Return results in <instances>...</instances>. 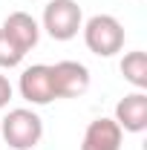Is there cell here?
<instances>
[{
  "label": "cell",
  "mask_w": 147,
  "mask_h": 150,
  "mask_svg": "<svg viewBox=\"0 0 147 150\" xmlns=\"http://www.w3.org/2000/svg\"><path fill=\"white\" fill-rule=\"evenodd\" d=\"M124 130L115 124V118H95L87 124L81 150H121Z\"/></svg>",
  "instance_id": "cell-7"
},
{
  "label": "cell",
  "mask_w": 147,
  "mask_h": 150,
  "mask_svg": "<svg viewBox=\"0 0 147 150\" xmlns=\"http://www.w3.org/2000/svg\"><path fill=\"white\" fill-rule=\"evenodd\" d=\"M121 75H124V81H130L136 90H144L147 87V55L141 49L127 52V55L121 58Z\"/></svg>",
  "instance_id": "cell-9"
},
{
  "label": "cell",
  "mask_w": 147,
  "mask_h": 150,
  "mask_svg": "<svg viewBox=\"0 0 147 150\" xmlns=\"http://www.w3.org/2000/svg\"><path fill=\"white\" fill-rule=\"evenodd\" d=\"M115 124L124 133H141L147 130V95L141 90L124 95L115 104Z\"/></svg>",
  "instance_id": "cell-6"
},
{
  "label": "cell",
  "mask_w": 147,
  "mask_h": 150,
  "mask_svg": "<svg viewBox=\"0 0 147 150\" xmlns=\"http://www.w3.org/2000/svg\"><path fill=\"white\" fill-rule=\"evenodd\" d=\"M0 29L12 38L23 52H29L32 46H37V38H40V26H37V20L32 18V15H26V12H12L9 18L3 20Z\"/></svg>",
  "instance_id": "cell-8"
},
{
  "label": "cell",
  "mask_w": 147,
  "mask_h": 150,
  "mask_svg": "<svg viewBox=\"0 0 147 150\" xmlns=\"http://www.w3.org/2000/svg\"><path fill=\"white\" fill-rule=\"evenodd\" d=\"M0 136L12 150H32L43 136V121L37 112L18 107V110L6 112V118L0 124Z\"/></svg>",
  "instance_id": "cell-1"
},
{
  "label": "cell",
  "mask_w": 147,
  "mask_h": 150,
  "mask_svg": "<svg viewBox=\"0 0 147 150\" xmlns=\"http://www.w3.org/2000/svg\"><path fill=\"white\" fill-rule=\"evenodd\" d=\"M84 26L81 6L75 0H49L43 9V29L52 40H72Z\"/></svg>",
  "instance_id": "cell-3"
},
{
  "label": "cell",
  "mask_w": 147,
  "mask_h": 150,
  "mask_svg": "<svg viewBox=\"0 0 147 150\" xmlns=\"http://www.w3.org/2000/svg\"><path fill=\"white\" fill-rule=\"evenodd\" d=\"M9 101H12V84H9L6 75H0V110H3Z\"/></svg>",
  "instance_id": "cell-11"
},
{
  "label": "cell",
  "mask_w": 147,
  "mask_h": 150,
  "mask_svg": "<svg viewBox=\"0 0 147 150\" xmlns=\"http://www.w3.org/2000/svg\"><path fill=\"white\" fill-rule=\"evenodd\" d=\"M52 69L55 98H78L90 90V69L78 61H58Z\"/></svg>",
  "instance_id": "cell-4"
},
{
  "label": "cell",
  "mask_w": 147,
  "mask_h": 150,
  "mask_svg": "<svg viewBox=\"0 0 147 150\" xmlns=\"http://www.w3.org/2000/svg\"><path fill=\"white\" fill-rule=\"evenodd\" d=\"M81 29H84V43H87V49L92 55L112 58L115 52L124 49V26L112 15H95Z\"/></svg>",
  "instance_id": "cell-2"
},
{
  "label": "cell",
  "mask_w": 147,
  "mask_h": 150,
  "mask_svg": "<svg viewBox=\"0 0 147 150\" xmlns=\"http://www.w3.org/2000/svg\"><path fill=\"white\" fill-rule=\"evenodd\" d=\"M20 95L29 101V104H49L55 98V90H52V69L46 64H35V67H26L23 75H20Z\"/></svg>",
  "instance_id": "cell-5"
},
{
  "label": "cell",
  "mask_w": 147,
  "mask_h": 150,
  "mask_svg": "<svg viewBox=\"0 0 147 150\" xmlns=\"http://www.w3.org/2000/svg\"><path fill=\"white\" fill-rule=\"evenodd\" d=\"M23 55H26V52L0 29V67H3V69H12V67H18L20 61H23Z\"/></svg>",
  "instance_id": "cell-10"
}]
</instances>
